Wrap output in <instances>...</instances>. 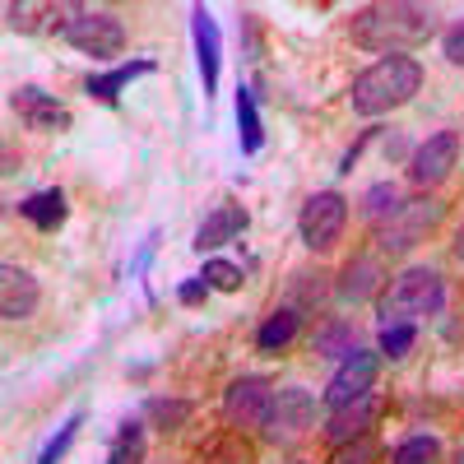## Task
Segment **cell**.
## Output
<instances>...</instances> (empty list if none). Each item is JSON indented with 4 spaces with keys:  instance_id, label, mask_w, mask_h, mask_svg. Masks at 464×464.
<instances>
[{
    "instance_id": "1",
    "label": "cell",
    "mask_w": 464,
    "mask_h": 464,
    "mask_svg": "<svg viewBox=\"0 0 464 464\" xmlns=\"http://www.w3.org/2000/svg\"><path fill=\"white\" fill-rule=\"evenodd\" d=\"M437 33V10L428 5H409V0H391V5H367L348 24V37L367 52H413Z\"/></svg>"
},
{
    "instance_id": "2",
    "label": "cell",
    "mask_w": 464,
    "mask_h": 464,
    "mask_svg": "<svg viewBox=\"0 0 464 464\" xmlns=\"http://www.w3.org/2000/svg\"><path fill=\"white\" fill-rule=\"evenodd\" d=\"M422 89V65L413 56H381L376 65H367L353 89H348V107L358 116H381L404 107L413 93Z\"/></svg>"
},
{
    "instance_id": "3",
    "label": "cell",
    "mask_w": 464,
    "mask_h": 464,
    "mask_svg": "<svg viewBox=\"0 0 464 464\" xmlns=\"http://www.w3.org/2000/svg\"><path fill=\"white\" fill-rule=\"evenodd\" d=\"M441 306H446V279L428 265H413L381 293L376 312H381V325H418L437 316Z\"/></svg>"
},
{
    "instance_id": "4",
    "label": "cell",
    "mask_w": 464,
    "mask_h": 464,
    "mask_svg": "<svg viewBox=\"0 0 464 464\" xmlns=\"http://www.w3.org/2000/svg\"><path fill=\"white\" fill-rule=\"evenodd\" d=\"M52 33L61 37L65 47L84 52V56H98V61H107V56H116L126 47V24L116 19L111 10L70 5V10H61V19L52 14Z\"/></svg>"
},
{
    "instance_id": "5",
    "label": "cell",
    "mask_w": 464,
    "mask_h": 464,
    "mask_svg": "<svg viewBox=\"0 0 464 464\" xmlns=\"http://www.w3.org/2000/svg\"><path fill=\"white\" fill-rule=\"evenodd\" d=\"M437 223H441V200H432V196L404 200L391 218L376 227V246H381V256H404V251H413L422 237H428Z\"/></svg>"
},
{
    "instance_id": "6",
    "label": "cell",
    "mask_w": 464,
    "mask_h": 464,
    "mask_svg": "<svg viewBox=\"0 0 464 464\" xmlns=\"http://www.w3.org/2000/svg\"><path fill=\"white\" fill-rule=\"evenodd\" d=\"M348 227V200L339 190H316V196H306L302 214H297V237L306 251H330Z\"/></svg>"
},
{
    "instance_id": "7",
    "label": "cell",
    "mask_w": 464,
    "mask_h": 464,
    "mask_svg": "<svg viewBox=\"0 0 464 464\" xmlns=\"http://www.w3.org/2000/svg\"><path fill=\"white\" fill-rule=\"evenodd\" d=\"M312 422H316V395L312 391H302V385H279L275 400H269V413H265V441H275V446H288L297 437L312 432Z\"/></svg>"
},
{
    "instance_id": "8",
    "label": "cell",
    "mask_w": 464,
    "mask_h": 464,
    "mask_svg": "<svg viewBox=\"0 0 464 464\" xmlns=\"http://www.w3.org/2000/svg\"><path fill=\"white\" fill-rule=\"evenodd\" d=\"M459 163V130H437L428 135L413 153H409V181L422 186V190H432L450 177V168Z\"/></svg>"
},
{
    "instance_id": "9",
    "label": "cell",
    "mask_w": 464,
    "mask_h": 464,
    "mask_svg": "<svg viewBox=\"0 0 464 464\" xmlns=\"http://www.w3.org/2000/svg\"><path fill=\"white\" fill-rule=\"evenodd\" d=\"M269 400H275V385H269L265 376H237L223 391V418H227V428H260L265 413H269Z\"/></svg>"
},
{
    "instance_id": "10",
    "label": "cell",
    "mask_w": 464,
    "mask_h": 464,
    "mask_svg": "<svg viewBox=\"0 0 464 464\" xmlns=\"http://www.w3.org/2000/svg\"><path fill=\"white\" fill-rule=\"evenodd\" d=\"M376 372H381V353H372V348L348 353V358L339 362V372L330 376V385H325V404H330V409H343V404L372 395Z\"/></svg>"
},
{
    "instance_id": "11",
    "label": "cell",
    "mask_w": 464,
    "mask_h": 464,
    "mask_svg": "<svg viewBox=\"0 0 464 464\" xmlns=\"http://www.w3.org/2000/svg\"><path fill=\"white\" fill-rule=\"evenodd\" d=\"M10 107L19 111V121H24L28 130H43V135H61V130H70V126H74L70 107H65L56 93L37 89V84L14 89V93H10Z\"/></svg>"
},
{
    "instance_id": "12",
    "label": "cell",
    "mask_w": 464,
    "mask_h": 464,
    "mask_svg": "<svg viewBox=\"0 0 464 464\" xmlns=\"http://www.w3.org/2000/svg\"><path fill=\"white\" fill-rule=\"evenodd\" d=\"M190 37H196V65H200L205 98H214L218 65H223V37H218V24H214V14L205 5H190Z\"/></svg>"
},
{
    "instance_id": "13",
    "label": "cell",
    "mask_w": 464,
    "mask_h": 464,
    "mask_svg": "<svg viewBox=\"0 0 464 464\" xmlns=\"http://www.w3.org/2000/svg\"><path fill=\"white\" fill-rule=\"evenodd\" d=\"M246 223H251V214L242 209V205H232V200H218L209 214H205V223L196 227V251H218V246H227V242H237L242 232H246Z\"/></svg>"
},
{
    "instance_id": "14",
    "label": "cell",
    "mask_w": 464,
    "mask_h": 464,
    "mask_svg": "<svg viewBox=\"0 0 464 464\" xmlns=\"http://www.w3.org/2000/svg\"><path fill=\"white\" fill-rule=\"evenodd\" d=\"M37 302H43V288L28 269L19 265H0V316L5 321H28L37 312Z\"/></svg>"
},
{
    "instance_id": "15",
    "label": "cell",
    "mask_w": 464,
    "mask_h": 464,
    "mask_svg": "<svg viewBox=\"0 0 464 464\" xmlns=\"http://www.w3.org/2000/svg\"><path fill=\"white\" fill-rule=\"evenodd\" d=\"M153 70H159V65H153L149 56H140V61H121V65H111L107 74H89V80H84V93L98 98V102H107V107H116V102H121V93H126L135 80L153 74Z\"/></svg>"
},
{
    "instance_id": "16",
    "label": "cell",
    "mask_w": 464,
    "mask_h": 464,
    "mask_svg": "<svg viewBox=\"0 0 464 464\" xmlns=\"http://www.w3.org/2000/svg\"><path fill=\"white\" fill-rule=\"evenodd\" d=\"M376 413H381V400H376V395H362V400H353V404H343V409H334V413H330L325 437H330L334 446L358 441V437H367V428L376 422Z\"/></svg>"
},
{
    "instance_id": "17",
    "label": "cell",
    "mask_w": 464,
    "mask_h": 464,
    "mask_svg": "<svg viewBox=\"0 0 464 464\" xmlns=\"http://www.w3.org/2000/svg\"><path fill=\"white\" fill-rule=\"evenodd\" d=\"M381 284H385V265H381V256H353V260H348V269H343V279L334 284V297L358 306V302H367Z\"/></svg>"
},
{
    "instance_id": "18",
    "label": "cell",
    "mask_w": 464,
    "mask_h": 464,
    "mask_svg": "<svg viewBox=\"0 0 464 464\" xmlns=\"http://www.w3.org/2000/svg\"><path fill=\"white\" fill-rule=\"evenodd\" d=\"M14 209H19V218H28L37 232H56V227L70 218L65 190H56V186H47V190H33V196H24Z\"/></svg>"
},
{
    "instance_id": "19",
    "label": "cell",
    "mask_w": 464,
    "mask_h": 464,
    "mask_svg": "<svg viewBox=\"0 0 464 464\" xmlns=\"http://www.w3.org/2000/svg\"><path fill=\"white\" fill-rule=\"evenodd\" d=\"M312 353L316 358H348V353H358V330H353V321H325V325H316V334H312Z\"/></svg>"
},
{
    "instance_id": "20",
    "label": "cell",
    "mask_w": 464,
    "mask_h": 464,
    "mask_svg": "<svg viewBox=\"0 0 464 464\" xmlns=\"http://www.w3.org/2000/svg\"><path fill=\"white\" fill-rule=\"evenodd\" d=\"M297 330H302V312L297 306H279V312L256 330V348L260 353H279V348H288L297 339Z\"/></svg>"
},
{
    "instance_id": "21",
    "label": "cell",
    "mask_w": 464,
    "mask_h": 464,
    "mask_svg": "<svg viewBox=\"0 0 464 464\" xmlns=\"http://www.w3.org/2000/svg\"><path fill=\"white\" fill-rule=\"evenodd\" d=\"M237 140H242V153H260L265 144V121H260L256 93L246 84H237Z\"/></svg>"
},
{
    "instance_id": "22",
    "label": "cell",
    "mask_w": 464,
    "mask_h": 464,
    "mask_svg": "<svg viewBox=\"0 0 464 464\" xmlns=\"http://www.w3.org/2000/svg\"><path fill=\"white\" fill-rule=\"evenodd\" d=\"M140 459H144V428H140V418H126L121 432L111 437L107 464H140Z\"/></svg>"
},
{
    "instance_id": "23",
    "label": "cell",
    "mask_w": 464,
    "mask_h": 464,
    "mask_svg": "<svg viewBox=\"0 0 464 464\" xmlns=\"http://www.w3.org/2000/svg\"><path fill=\"white\" fill-rule=\"evenodd\" d=\"M400 205H404V200H400V186H395V181H376L367 196H362V218H367L372 227H381Z\"/></svg>"
},
{
    "instance_id": "24",
    "label": "cell",
    "mask_w": 464,
    "mask_h": 464,
    "mask_svg": "<svg viewBox=\"0 0 464 464\" xmlns=\"http://www.w3.org/2000/svg\"><path fill=\"white\" fill-rule=\"evenodd\" d=\"M437 459H441V441L428 437V432H418V437L400 441L395 455H391V464H437Z\"/></svg>"
},
{
    "instance_id": "25",
    "label": "cell",
    "mask_w": 464,
    "mask_h": 464,
    "mask_svg": "<svg viewBox=\"0 0 464 464\" xmlns=\"http://www.w3.org/2000/svg\"><path fill=\"white\" fill-rule=\"evenodd\" d=\"M144 418L149 422H159L163 432H177V428H186V418H190V400H149L144 404Z\"/></svg>"
},
{
    "instance_id": "26",
    "label": "cell",
    "mask_w": 464,
    "mask_h": 464,
    "mask_svg": "<svg viewBox=\"0 0 464 464\" xmlns=\"http://www.w3.org/2000/svg\"><path fill=\"white\" fill-rule=\"evenodd\" d=\"M80 428H84V413H70L61 428H56V437L43 446V455H37V464H61L65 455H70V446H74V437H80Z\"/></svg>"
},
{
    "instance_id": "27",
    "label": "cell",
    "mask_w": 464,
    "mask_h": 464,
    "mask_svg": "<svg viewBox=\"0 0 464 464\" xmlns=\"http://www.w3.org/2000/svg\"><path fill=\"white\" fill-rule=\"evenodd\" d=\"M214 293H237L242 284H246V275H242V265H232V260H205V275H200Z\"/></svg>"
},
{
    "instance_id": "28",
    "label": "cell",
    "mask_w": 464,
    "mask_h": 464,
    "mask_svg": "<svg viewBox=\"0 0 464 464\" xmlns=\"http://www.w3.org/2000/svg\"><path fill=\"white\" fill-rule=\"evenodd\" d=\"M413 343H418V325H381V348H376V353L395 362V358L409 353Z\"/></svg>"
},
{
    "instance_id": "29",
    "label": "cell",
    "mask_w": 464,
    "mask_h": 464,
    "mask_svg": "<svg viewBox=\"0 0 464 464\" xmlns=\"http://www.w3.org/2000/svg\"><path fill=\"white\" fill-rule=\"evenodd\" d=\"M43 14H56V10L52 5H14V0L5 5V24L14 33H37V28H43Z\"/></svg>"
},
{
    "instance_id": "30",
    "label": "cell",
    "mask_w": 464,
    "mask_h": 464,
    "mask_svg": "<svg viewBox=\"0 0 464 464\" xmlns=\"http://www.w3.org/2000/svg\"><path fill=\"white\" fill-rule=\"evenodd\" d=\"M330 464H376V446H372L367 437H358V441H348V446H339Z\"/></svg>"
},
{
    "instance_id": "31",
    "label": "cell",
    "mask_w": 464,
    "mask_h": 464,
    "mask_svg": "<svg viewBox=\"0 0 464 464\" xmlns=\"http://www.w3.org/2000/svg\"><path fill=\"white\" fill-rule=\"evenodd\" d=\"M441 52H446V61H450V65H464V19L441 37Z\"/></svg>"
},
{
    "instance_id": "32",
    "label": "cell",
    "mask_w": 464,
    "mask_h": 464,
    "mask_svg": "<svg viewBox=\"0 0 464 464\" xmlns=\"http://www.w3.org/2000/svg\"><path fill=\"white\" fill-rule=\"evenodd\" d=\"M177 297H181L186 306H196V302H205V297H209V284H205V279H186V284L177 288Z\"/></svg>"
},
{
    "instance_id": "33",
    "label": "cell",
    "mask_w": 464,
    "mask_h": 464,
    "mask_svg": "<svg viewBox=\"0 0 464 464\" xmlns=\"http://www.w3.org/2000/svg\"><path fill=\"white\" fill-rule=\"evenodd\" d=\"M455 260L464 265V223H459V232H455Z\"/></svg>"
},
{
    "instance_id": "34",
    "label": "cell",
    "mask_w": 464,
    "mask_h": 464,
    "mask_svg": "<svg viewBox=\"0 0 464 464\" xmlns=\"http://www.w3.org/2000/svg\"><path fill=\"white\" fill-rule=\"evenodd\" d=\"M455 464H464V450H459V455H455Z\"/></svg>"
},
{
    "instance_id": "35",
    "label": "cell",
    "mask_w": 464,
    "mask_h": 464,
    "mask_svg": "<svg viewBox=\"0 0 464 464\" xmlns=\"http://www.w3.org/2000/svg\"><path fill=\"white\" fill-rule=\"evenodd\" d=\"M218 464H237V459H218Z\"/></svg>"
}]
</instances>
